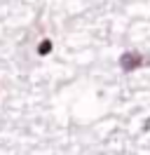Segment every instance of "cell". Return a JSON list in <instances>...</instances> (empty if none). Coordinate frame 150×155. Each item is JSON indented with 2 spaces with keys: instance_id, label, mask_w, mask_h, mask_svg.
<instances>
[{
  "instance_id": "1",
  "label": "cell",
  "mask_w": 150,
  "mask_h": 155,
  "mask_svg": "<svg viewBox=\"0 0 150 155\" xmlns=\"http://www.w3.org/2000/svg\"><path fill=\"white\" fill-rule=\"evenodd\" d=\"M145 64H148V59L143 57L141 52H136V49H129V52H124L120 57V68L124 73H134L136 68L145 66Z\"/></svg>"
},
{
  "instance_id": "2",
  "label": "cell",
  "mask_w": 150,
  "mask_h": 155,
  "mask_svg": "<svg viewBox=\"0 0 150 155\" xmlns=\"http://www.w3.org/2000/svg\"><path fill=\"white\" fill-rule=\"evenodd\" d=\"M49 52H52V40H42V42L38 45V54L45 57V54H49Z\"/></svg>"
}]
</instances>
